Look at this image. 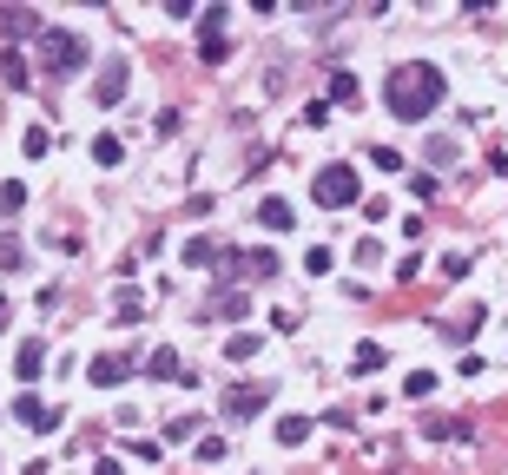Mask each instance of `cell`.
<instances>
[{
  "instance_id": "cell-1",
  "label": "cell",
  "mask_w": 508,
  "mask_h": 475,
  "mask_svg": "<svg viewBox=\"0 0 508 475\" xmlns=\"http://www.w3.org/2000/svg\"><path fill=\"white\" fill-rule=\"evenodd\" d=\"M443 93H449V79H443L436 60H403V66H389V79H383V106H389V119H403V126L429 119L443 106Z\"/></svg>"
},
{
  "instance_id": "cell-2",
  "label": "cell",
  "mask_w": 508,
  "mask_h": 475,
  "mask_svg": "<svg viewBox=\"0 0 508 475\" xmlns=\"http://www.w3.org/2000/svg\"><path fill=\"white\" fill-rule=\"evenodd\" d=\"M40 60H46V73L66 79V73H79V66L93 60V46L79 40L73 27H40Z\"/></svg>"
},
{
  "instance_id": "cell-3",
  "label": "cell",
  "mask_w": 508,
  "mask_h": 475,
  "mask_svg": "<svg viewBox=\"0 0 508 475\" xmlns=\"http://www.w3.org/2000/svg\"><path fill=\"white\" fill-rule=\"evenodd\" d=\"M311 198H317V205H357V198H363V172H357V165H344V159H337V165H317V172H311Z\"/></svg>"
},
{
  "instance_id": "cell-4",
  "label": "cell",
  "mask_w": 508,
  "mask_h": 475,
  "mask_svg": "<svg viewBox=\"0 0 508 475\" xmlns=\"http://www.w3.org/2000/svg\"><path fill=\"white\" fill-rule=\"evenodd\" d=\"M218 410H225L231 422H245V416H258V410H271V383H231L225 396H218Z\"/></svg>"
},
{
  "instance_id": "cell-5",
  "label": "cell",
  "mask_w": 508,
  "mask_h": 475,
  "mask_svg": "<svg viewBox=\"0 0 508 475\" xmlns=\"http://www.w3.org/2000/svg\"><path fill=\"white\" fill-rule=\"evenodd\" d=\"M126 87H132V66L126 60H99V73H93V99L99 106H120Z\"/></svg>"
},
{
  "instance_id": "cell-6",
  "label": "cell",
  "mask_w": 508,
  "mask_h": 475,
  "mask_svg": "<svg viewBox=\"0 0 508 475\" xmlns=\"http://www.w3.org/2000/svg\"><path fill=\"white\" fill-rule=\"evenodd\" d=\"M126 370H132V356L106 350V356H93V363H87V383H93V389H120V383H126Z\"/></svg>"
},
{
  "instance_id": "cell-7",
  "label": "cell",
  "mask_w": 508,
  "mask_h": 475,
  "mask_svg": "<svg viewBox=\"0 0 508 475\" xmlns=\"http://www.w3.org/2000/svg\"><path fill=\"white\" fill-rule=\"evenodd\" d=\"M482 324H488V311H482V304H469V317H443V324H436V330H443L449 344H469V337H476Z\"/></svg>"
},
{
  "instance_id": "cell-8",
  "label": "cell",
  "mask_w": 508,
  "mask_h": 475,
  "mask_svg": "<svg viewBox=\"0 0 508 475\" xmlns=\"http://www.w3.org/2000/svg\"><path fill=\"white\" fill-rule=\"evenodd\" d=\"M146 377H152V383H185V370H179V350H172V344H159V350L146 356Z\"/></svg>"
},
{
  "instance_id": "cell-9",
  "label": "cell",
  "mask_w": 508,
  "mask_h": 475,
  "mask_svg": "<svg viewBox=\"0 0 508 475\" xmlns=\"http://www.w3.org/2000/svg\"><path fill=\"white\" fill-rule=\"evenodd\" d=\"M40 370H46V337H27V344H21V356H13V377H21V383H33Z\"/></svg>"
},
{
  "instance_id": "cell-10",
  "label": "cell",
  "mask_w": 508,
  "mask_h": 475,
  "mask_svg": "<svg viewBox=\"0 0 508 475\" xmlns=\"http://www.w3.org/2000/svg\"><path fill=\"white\" fill-rule=\"evenodd\" d=\"M179 258H185V271H205V264L225 258V245H212V238H185V251H179Z\"/></svg>"
},
{
  "instance_id": "cell-11",
  "label": "cell",
  "mask_w": 508,
  "mask_h": 475,
  "mask_svg": "<svg viewBox=\"0 0 508 475\" xmlns=\"http://www.w3.org/2000/svg\"><path fill=\"white\" fill-rule=\"evenodd\" d=\"M13 416H21V422H33V429H54V422H60V410H46V403L33 396V389H27L21 403H13Z\"/></svg>"
},
{
  "instance_id": "cell-12",
  "label": "cell",
  "mask_w": 508,
  "mask_h": 475,
  "mask_svg": "<svg viewBox=\"0 0 508 475\" xmlns=\"http://www.w3.org/2000/svg\"><path fill=\"white\" fill-rule=\"evenodd\" d=\"M429 436H436V443H469V436H476V422H469V416H436Z\"/></svg>"
},
{
  "instance_id": "cell-13",
  "label": "cell",
  "mask_w": 508,
  "mask_h": 475,
  "mask_svg": "<svg viewBox=\"0 0 508 475\" xmlns=\"http://www.w3.org/2000/svg\"><path fill=\"white\" fill-rule=\"evenodd\" d=\"M258 225H264V231H291V225H297V212L284 205V198H264V205H258Z\"/></svg>"
},
{
  "instance_id": "cell-14",
  "label": "cell",
  "mask_w": 508,
  "mask_h": 475,
  "mask_svg": "<svg viewBox=\"0 0 508 475\" xmlns=\"http://www.w3.org/2000/svg\"><path fill=\"white\" fill-rule=\"evenodd\" d=\"M245 311H251L245 291H218V297H205V317H245Z\"/></svg>"
},
{
  "instance_id": "cell-15",
  "label": "cell",
  "mask_w": 508,
  "mask_h": 475,
  "mask_svg": "<svg viewBox=\"0 0 508 475\" xmlns=\"http://www.w3.org/2000/svg\"><path fill=\"white\" fill-rule=\"evenodd\" d=\"M278 443L284 449H304V443H311V416H278Z\"/></svg>"
},
{
  "instance_id": "cell-16",
  "label": "cell",
  "mask_w": 508,
  "mask_h": 475,
  "mask_svg": "<svg viewBox=\"0 0 508 475\" xmlns=\"http://www.w3.org/2000/svg\"><path fill=\"white\" fill-rule=\"evenodd\" d=\"M422 159H429V165H443V172H449V165H455V159H462V146H455V139H449V132H436V139H429V146H422Z\"/></svg>"
},
{
  "instance_id": "cell-17",
  "label": "cell",
  "mask_w": 508,
  "mask_h": 475,
  "mask_svg": "<svg viewBox=\"0 0 508 475\" xmlns=\"http://www.w3.org/2000/svg\"><path fill=\"white\" fill-rule=\"evenodd\" d=\"M278 271H284V264H278V251H264V245H258V251L245 258V278H258V284H271Z\"/></svg>"
},
{
  "instance_id": "cell-18",
  "label": "cell",
  "mask_w": 508,
  "mask_h": 475,
  "mask_svg": "<svg viewBox=\"0 0 508 475\" xmlns=\"http://www.w3.org/2000/svg\"><path fill=\"white\" fill-rule=\"evenodd\" d=\"M198 60H205V66H225V60H231V40H225V33H198Z\"/></svg>"
},
{
  "instance_id": "cell-19",
  "label": "cell",
  "mask_w": 508,
  "mask_h": 475,
  "mask_svg": "<svg viewBox=\"0 0 508 475\" xmlns=\"http://www.w3.org/2000/svg\"><path fill=\"white\" fill-rule=\"evenodd\" d=\"M225 356H231V363H251V356H258V330H231L225 337Z\"/></svg>"
},
{
  "instance_id": "cell-20",
  "label": "cell",
  "mask_w": 508,
  "mask_h": 475,
  "mask_svg": "<svg viewBox=\"0 0 508 475\" xmlns=\"http://www.w3.org/2000/svg\"><path fill=\"white\" fill-rule=\"evenodd\" d=\"M389 356H383V344H357L350 350V370H357V377H370V370H383Z\"/></svg>"
},
{
  "instance_id": "cell-21",
  "label": "cell",
  "mask_w": 508,
  "mask_h": 475,
  "mask_svg": "<svg viewBox=\"0 0 508 475\" xmlns=\"http://www.w3.org/2000/svg\"><path fill=\"white\" fill-rule=\"evenodd\" d=\"M120 159H126V146L112 139V132H99L93 139V165H120Z\"/></svg>"
},
{
  "instance_id": "cell-22",
  "label": "cell",
  "mask_w": 508,
  "mask_h": 475,
  "mask_svg": "<svg viewBox=\"0 0 508 475\" xmlns=\"http://www.w3.org/2000/svg\"><path fill=\"white\" fill-rule=\"evenodd\" d=\"M112 311H120V324H139V317H146V297H139V291H132V284H126V291H120V304H112Z\"/></svg>"
},
{
  "instance_id": "cell-23",
  "label": "cell",
  "mask_w": 508,
  "mask_h": 475,
  "mask_svg": "<svg viewBox=\"0 0 508 475\" xmlns=\"http://www.w3.org/2000/svg\"><path fill=\"white\" fill-rule=\"evenodd\" d=\"M429 389H436V370H410V377H403V396L410 403H422Z\"/></svg>"
},
{
  "instance_id": "cell-24",
  "label": "cell",
  "mask_w": 508,
  "mask_h": 475,
  "mask_svg": "<svg viewBox=\"0 0 508 475\" xmlns=\"http://www.w3.org/2000/svg\"><path fill=\"white\" fill-rule=\"evenodd\" d=\"M0 27H7V33H40L46 21H33L27 7H7V13H0Z\"/></svg>"
},
{
  "instance_id": "cell-25",
  "label": "cell",
  "mask_w": 508,
  "mask_h": 475,
  "mask_svg": "<svg viewBox=\"0 0 508 475\" xmlns=\"http://www.w3.org/2000/svg\"><path fill=\"white\" fill-rule=\"evenodd\" d=\"M27 159H46V146H54V132H46V126H27Z\"/></svg>"
},
{
  "instance_id": "cell-26",
  "label": "cell",
  "mask_w": 508,
  "mask_h": 475,
  "mask_svg": "<svg viewBox=\"0 0 508 475\" xmlns=\"http://www.w3.org/2000/svg\"><path fill=\"white\" fill-rule=\"evenodd\" d=\"M21 205H27V185L7 179V185H0V212H21Z\"/></svg>"
},
{
  "instance_id": "cell-27",
  "label": "cell",
  "mask_w": 508,
  "mask_h": 475,
  "mask_svg": "<svg viewBox=\"0 0 508 475\" xmlns=\"http://www.w3.org/2000/svg\"><path fill=\"white\" fill-rule=\"evenodd\" d=\"M304 271H311V278H324V271H330V251L311 245V251H304Z\"/></svg>"
},
{
  "instance_id": "cell-28",
  "label": "cell",
  "mask_w": 508,
  "mask_h": 475,
  "mask_svg": "<svg viewBox=\"0 0 508 475\" xmlns=\"http://www.w3.org/2000/svg\"><path fill=\"white\" fill-rule=\"evenodd\" d=\"M330 99H357V73H330Z\"/></svg>"
},
{
  "instance_id": "cell-29",
  "label": "cell",
  "mask_w": 508,
  "mask_h": 475,
  "mask_svg": "<svg viewBox=\"0 0 508 475\" xmlns=\"http://www.w3.org/2000/svg\"><path fill=\"white\" fill-rule=\"evenodd\" d=\"M443 278H449V284L469 278V258H462V251H449V258H443Z\"/></svg>"
},
{
  "instance_id": "cell-30",
  "label": "cell",
  "mask_w": 508,
  "mask_h": 475,
  "mask_svg": "<svg viewBox=\"0 0 508 475\" xmlns=\"http://www.w3.org/2000/svg\"><path fill=\"white\" fill-rule=\"evenodd\" d=\"M198 462H225V436H205V443H198Z\"/></svg>"
},
{
  "instance_id": "cell-31",
  "label": "cell",
  "mask_w": 508,
  "mask_h": 475,
  "mask_svg": "<svg viewBox=\"0 0 508 475\" xmlns=\"http://www.w3.org/2000/svg\"><path fill=\"white\" fill-rule=\"evenodd\" d=\"M370 165H377V172H403V159H396L389 146H377V152H370Z\"/></svg>"
},
{
  "instance_id": "cell-32",
  "label": "cell",
  "mask_w": 508,
  "mask_h": 475,
  "mask_svg": "<svg viewBox=\"0 0 508 475\" xmlns=\"http://www.w3.org/2000/svg\"><path fill=\"white\" fill-rule=\"evenodd\" d=\"M198 33H225V7H205V13H198Z\"/></svg>"
},
{
  "instance_id": "cell-33",
  "label": "cell",
  "mask_w": 508,
  "mask_h": 475,
  "mask_svg": "<svg viewBox=\"0 0 508 475\" xmlns=\"http://www.w3.org/2000/svg\"><path fill=\"white\" fill-rule=\"evenodd\" d=\"M357 264H383V245H377V238H357Z\"/></svg>"
},
{
  "instance_id": "cell-34",
  "label": "cell",
  "mask_w": 508,
  "mask_h": 475,
  "mask_svg": "<svg viewBox=\"0 0 508 475\" xmlns=\"http://www.w3.org/2000/svg\"><path fill=\"white\" fill-rule=\"evenodd\" d=\"M21 264V238H0V271H13Z\"/></svg>"
},
{
  "instance_id": "cell-35",
  "label": "cell",
  "mask_w": 508,
  "mask_h": 475,
  "mask_svg": "<svg viewBox=\"0 0 508 475\" xmlns=\"http://www.w3.org/2000/svg\"><path fill=\"white\" fill-rule=\"evenodd\" d=\"M93 475H120V462H112V455H99V462H93Z\"/></svg>"
},
{
  "instance_id": "cell-36",
  "label": "cell",
  "mask_w": 508,
  "mask_h": 475,
  "mask_svg": "<svg viewBox=\"0 0 508 475\" xmlns=\"http://www.w3.org/2000/svg\"><path fill=\"white\" fill-rule=\"evenodd\" d=\"M0 330H7V297H0Z\"/></svg>"
}]
</instances>
